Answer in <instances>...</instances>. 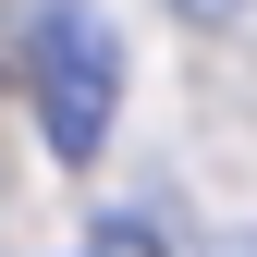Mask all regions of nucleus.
<instances>
[{
	"mask_svg": "<svg viewBox=\"0 0 257 257\" xmlns=\"http://www.w3.org/2000/svg\"><path fill=\"white\" fill-rule=\"evenodd\" d=\"M25 86H37V135L61 159H98L110 147V110H122V49L98 13H37V37H25Z\"/></svg>",
	"mask_w": 257,
	"mask_h": 257,
	"instance_id": "obj_1",
	"label": "nucleus"
},
{
	"mask_svg": "<svg viewBox=\"0 0 257 257\" xmlns=\"http://www.w3.org/2000/svg\"><path fill=\"white\" fill-rule=\"evenodd\" d=\"M98 257H159V233H98Z\"/></svg>",
	"mask_w": 257,
	"mask_h": 257,
	"instance_id": "obj_2",
	"label": "nucleus"
}]
</instances>
